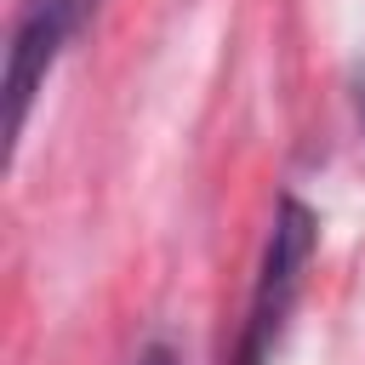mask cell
Listing matches in <instances>:
<instances>
[{
    "label": "cell",
    "mask_w": 365,
    "mask_h": 365,
    "mask_svg": "<svg viewBox=\"0 0 365 365\" xmlns=\"http://www.w3.org/2000/svg\"><path fill=\"white\" fill-rule=\"evenodd\" d=\"M314 251H319L314 205L297 200V194H279L268 240H262V257H257V279H251V297H245V319H240V336H234L222 365H274L279 336L291 325V308H297V297L308 285Z\"/></svg>",
    "instance_id": "6da1fadb"
},
{
    "label": "cell",
    "mask_w": 365,
    "mask_h": 365,
    "mask_svg": "<svg viewBox=\"0 0 365 365\" xmlns=\"http://www.w3.org/2000/svg\"><path fill=\"white\" fill-rule=\"evenodd\" d=\"M103 0H17L11 34H6V137L17 143L29 131V114L63 63V51L91 29Z\"/></svg>",
    "instance_id": "7a4b0ae2"
},
{
    "label": "cell",
    "mask_w": 365,
    "mask_h": 365,
    "mask_svg": "<svg viewBox=\"0 0 365 365\" xmlns=\"http://www.w3.org/2000/svg\"><path fill=\"white\" fill-rule=\"evenodd\" d=\"M131 365H182V359H177V348H171V342H160V336H154V342H143V348L131 354Z\"/></svg>",
    "instance_id": "3957f363"
},
{
    "label": "cell",
    "mask_w": 365,
    "mask_h": 365,
    "mask_svg": "<svg viewBox=\"0 0 365 365\" xmlns=\"http://www.w3.org/2000/svg\"><path fill=\"white\" fill-rule=\"evenodd\" d=\"M359 131H365V80H359Z\"/></svg>",
    "instance_id": "277c9868"
}]
</instances>
